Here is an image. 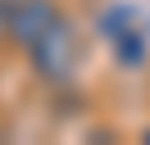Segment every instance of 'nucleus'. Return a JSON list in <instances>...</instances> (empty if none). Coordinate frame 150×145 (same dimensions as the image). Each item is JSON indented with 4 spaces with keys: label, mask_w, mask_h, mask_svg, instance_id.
<instances>
[{
    "label": "nucleus",
    "mask_w": 150,
    "mask_h": 145,
    "mask_svg": "<svg viewBox=\"0 0 150 145\" xmlns=\"http://www.w3.org/2000/svg\"><path fill=\"white\" fill-rule=\"evenodd\" d=\"M28 50H32V63H37L41 77H68L73 63H77V32L64 23V18H55Z\"/></svg>",
    "instance_id": "f257e3e1"
},
{
    "label": "nucleus",
    "mask_w": 150,
    "mask_h": 145,
    "mask_svg": "<svg viewBox=\"0 0 150 145\" xmlns=\"http://www.w3.org/2000/svg\"><path fill=\"white\" fill-rule=\"evenodd\" d=\"M55 5L50 0H14V9H9V23H5V32L14 36V41H23V45H32L41 32H46L50 23H55Z\"/></svg>",
    "instance_id": "f03ea898"
}]
</instances>
